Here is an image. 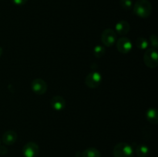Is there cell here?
I'll return each instance as SVG.
<instances>
[{"label":"cell","instance_id":"cell-14","mask_svg":"<svg viewBox=\"0 0 158 157\" xmlns=\"http://www.w3.org/2000/svg\"><path fill=\"white\" fill-rule=\"evenodd\" d=\"M150 152V149L146 145H138L136 148V153L139 157H147Z\"/></svg>","mask_w":158,"mask_h":157},{"label":"cell","instance_id":"cell-4","mask_svg":"<svg viewBox=\"0 0 158 157\" xmlns=\"http://www.w3.org/2000/svg\"><path fill=\"white\" fill-rule=\"evenodd\" d=\"M102 82V75L101 74L97 71H93L89 72L86 75L85 78V83L86 86L90 89H96L100 85Z\"/></svg>","mask_w":158,"mask_h":157},{"label":"cell","instance_id":"cell-3","mask_svg":"<svg viewBox=\"0 0 158 157\" xmlns=\"http://www.w3.org/2000/svg\"><path fill=\"white\" fill-rule=\"evenodd\" d=\"M143 62L150 69H155L158 66V54L157 49L150 48L147 49L143 55Z\"/></svg>","mask_w":158,"mask_h":157},{"label":"cell","instance_id":"cell-20","mask_svg":"<svg viewBox=\"0 0 158 157\" xmlns=\"http://www.w3.org/2000/svg\"><path fill=\"white\" fill-rule=\"evenodd\" d=\"M8 152V149L4 146H0V154L2 155H6Z\"/></svg>","mask_w":158,"mask_h":157},{"label":"cell","instance_id":"cell-5","mask_svg":"<svg viewBox=\"0 0 158 157\" xmlns=\"http://www.w3.org/2000/svg\"><path fill=\"white\" fill-rule=\"evenodd\" d=\"M101 41L105 46L110 47L117 41V33L112 29H105L102 33Z\"/></svg>","mask_w":158,"mask_h":157},{"label":"cell","instance_id":"cell-21","mask_svg":"<svg viewBox=\"0 0 158 157\" xmlns=\"http://www.w3.org/2000/svg\"><path fill=\"white\" fill-rule=\"evenodd\" d=\"M2 52H3V49H2V48L1 46H0V56H1V55H2Z\"/></svg>","mask_w":158,"mask_h":157},{"label":"cell","instance_id":"cell-22","mask_svg":"<svg viewBox=\"0 0 158 157\" xmlns=\"http://www.w3.org/2000/svg\"><path fill=\"white\" fill-rule=\"evenodd\" d=\"M0 142H1V140H0Z\"/></svg>","mask_w":158,"mask_h":157},{"label":"cell","instance_id":"cell-9","mask_svg":"<svg viewBox=\"0 0 158 157\" xmlns=\"http://www.w3.org/2000/svg\"><path fill=\"white\" fill-rule=\"evenodd\" d=\"M50 105L56 111H61L66 107V100L61 95H55L51 99Z\"/></svg>","mask_w":158,"mask_h":157},{"label":"cell","instance_id":"cell-7","mask_svg":"<svg viewBox=\"0 0 158 157\" xmlns=\"http://www.w3.org/2000/svg\"><path fill=\"white\" fill-rule=\"evenodd\" d=\"M40 152V147L33 142L26 143L23 148V154L25 157H36Z\"/></svg>","mask_w":158,"mask_h":157},{"label":"cell","instance_id":"cell-15","mask_svg":"<svg viewBox=\"0 0 158 157\" xmlns=\"http://www.w3.org/2000/svg\"><path fill=\"white\" fill-rule=\"evenodd\" d=\"M136 46L138 49L145 50V49H148V46H149V42L147 38H143V37H139L136 41Z\"/></svg>","mask_w":158,"mask_h":157},{"label":"cell","instance_id":"cell-18","mask_svg":"<svg viewBox=\"0 0 158 157\" xmlns=\"http://www.w3.org/2000/svg\"><path fill=\"white\" fill-rule=\"evenodd\" d=\"M150 42H151V44L152 46V48L154 49H157L158 47V40H157V36L155 34H153L150 37Z\"/></svg>","mask_w":158,"mask_h":157},{"label":"cell","instance_id":"cell-19","mask_svg":"<svg viewBox=\"0 0 158 157\" xmlns=\"http://www.w3.org/2000/svg\"><path fill=\"white\" fill-rule=\"evenodd\" d=\"M28 0H12V3L15 6H23L27 2Z\"/></svg>","mask_w":158,"mask_h":157},{"label":"cell","instance_id":"cell-13","mask_svg":"<svg viewBox=\"0 0 158 157\" xmlns=\"http://www.w3.org/2000/svg\"><path fill=\"white\" fill-rule=\"evenodd\" d=\"M82 157H101V153L96 148L90 147L83 151Z\"/></svg>","mask_w":158,"mask_h":157},{"label":"cell","instance_id":"cell-11","mask_svg":"<svg viewBox=\"0 0 158 157\" xmlns=\"http://www.w3.org/2000/svg\"><path fill=\"white\" fill-rule=\"evenodd\" d=\"M130 29H131V26H130L129 22L125 20L119 21L115 26L116 32L120 35H127L129 32Z\"/></svg>","mask_w":158,"mask_h":157},{"label":"cell","instance_id":"cell-16","mask_svg":"<svg viewBox=\"0 0 158 157\" xmlns=\"http://www.w3.org/2000/svg\"><path fill=\"white\" fill-rule=\"evenodd\" d=\"M105 52H106L105 48L103 46H100V45L95 46V48L94 49V54L95 55V57H97V58H101V57H103L104 55Z\"/></svg>","mask_w":158,"mask_h":157},{"label":"cell","instance_id":"cell-8","mask_svg":"<svg viewBox=\"0 0 158 157\" xmlns=\"http://www.w3.org/2000/svg\"><path fill=\"white\" fill-rule=\"evenodd\" d=\"M132 47L133 44L131 39L126 37H122L117 42V49L120 53L127 54L128 52H131Z\"/></svg>","mask_w":158,"mask_h":157},{"label":"cell","instance_id":"cell-2","mask_svg":"<svg viewBox=\"0 0 158 157\" xmlns=\"http://www.w3.org/2000/svg\"><path fill=\"white\" fill-rule=\"evenodd\" d=\"M114 157H134V149L127 143H120L116 145L113 150Z\"/></svg>","mask_w":158,"mask_h":157},{"label":"cell","instance_id":"cell-12","mask_svg":"<svg viewBox=\"0 0 158 157\" xmlns=\"http://www.w3.org/2000/svg\"><path fill=\"white\" fill-rule=\"evenodd\" d=\"M146 117L148 122L152 124L158 123V112L156 108H150L146 112Z\"/></svg>","mask_w":158,"mask_h":157},{"label":"cell","instance_id":"cell-1","mask_svg":"<svg viewBox=\"0 0 158 157\" xmlns=\"http://www.w3.org/2000/svg\"><path fill=\"white\" fill-rule=\"evenodd\" d=\"M134 12L140 18H148L152 12L151 3L148 0H137L134 6Z\"/></svg>","mask_w":158,"mask_h":157},{"label":"cell","instance_id":"cell-17","mask_svg":"<svg viewBox=\"0 0 158 157\" xmlns=\"http://www.w3.org/2000/svg\"><path fill=\"white\" fill-rule=\"evenodd\" d=\"M120 4L124 10H130L133 7L132 0H120Z\"/></svg>","mask_w":158,"mask_h":157},{"label":"cell","instance_id":"cell-6","mask_svg":"<svg viewBox=\"0 0 158 157\" xmlns=\"http://www.w3.org/2000/svg\"><path fill=\"white\" fill-rule=\"evenodd\" d=\"M32 90L37 95H43L47 91V84L43 79L40 78H35L31 83Z\"/></svg>","mask_w":158,"mask_h":157},{"label":"cell","instance_id":"cell-10","mask_svg":"<svg viewBox=\"0 0 158 157\" xmlns=\"http://www.w3.org/2000/svg\"><path fill=\"white\" fill-rule=\"evenodd\" d=\"M3 143L6 146H12L16 142L17 133L13 130H8L2 135V138Z\"/></svg>","mask_w":158,"mask_h":157}]
</instances>
